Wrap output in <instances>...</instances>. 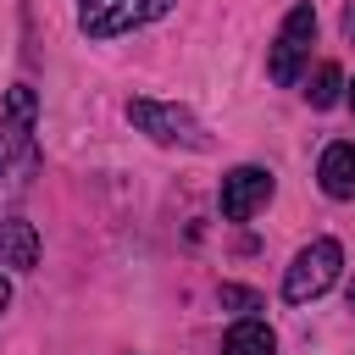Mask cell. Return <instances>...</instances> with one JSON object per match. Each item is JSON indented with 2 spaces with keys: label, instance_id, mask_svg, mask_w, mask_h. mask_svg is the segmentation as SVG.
<instances>
[{
  "label": "cell",
  "instance_id": "1",
  "mask_svg": "<svg viewBox=\"0 0 355 355\" xmlns=\"http://www.w3.org/2000/svg\"><path fill=\"white\" fill-rule=\"evenodd\" d=\"M33 116L39 100L28 83H17L0 105V222L17 216V200L33 189L39 178V139H33Z\"/></svg>",
  "mask_w": 355,
  "mask_h": 355
},
{
  "label": "cell",
  "instance_id": "2",
  "mask_svg": "<svg viewBox=\"0 0 355 355\" xmlns=\"http://www.w3.org/2000/svg\"><path fill=\"white\" fill-rule=\"evenodd\" d=\"M128 122L139 133H150L155 144H183V150H211V133L200 128V116L189 105H172V100H128Z\"/></svg>",
  "mask_w": 355,
  "mask_h": 355
},
{
  "label": "cell",
  "instance_id": "3",
  "mask_svg": "<svg viewBox=\"0 0 355 355\" xmlns=\"http://www.w3.org/2000/svg\"><path fill=\"white\" fill-rule=\"evenodd\" d=\"M338 266H344L338 239H311V244L294 255V266L283 272V300H288V305H305V300L327 294L333 277H338Z\"/></svg>",
  "mask_w": 355,
  "mask_h": 355
},
{
  "label": "cell",
  "instance_id": "4",
  "mask_svg": "<svg viewBox=\"0 0 355 355\" xmlns=\"http://www.w3.org/2000/svg\"><path fill=\"white\" fill-rule=\"evenodd\" d=\"M166 11H172V0H78V28L89 39H116V33H133Z\"/></svg>",
  "mask_w": 355,
  "mask_h": 355
},
{
  "label": "cell",
  "instance_id": "5",
  "mask_svg": "<svg viewBox=\"0 0 355 355\" xmlns=\"http://www.w3.org/2000/svg\"><path fill=\"white\" fill-rule=\"evenodd\" d=\"M311 39H316V6H294V11L283 17L277 39H272V55H266L272 83L288 89V83L300 78V67H305V55H311Z\"/></svg>",
  "mask_w": 355,
  "mask_h": 355
},
{
  "label": "cell",
  "instance_id": "6",
  "mask_svg": "<svg viewBox=\"0 0 355 355\" xmlns=\"http://www.w3.org/2000/svg\"><path fill=\"white\" fill-rule=\"evenodd\" d=\"M266 200H272V172L266 166H233L222 178V216L227 222H250Z\"/></svg>",
  "mask_w": 355,
  "mask_h": 355
},
{
  "label": "cell",
  "instance_id": "7",
  "mask_svg": "<svg viewBox=\"0 0 355 355\" xmlns=\"http://www.w3.org/2000/svg\"><path fill=\"white\" fill-rule=\"evenodd\" d=\"M316 183H322V194H333V200H355V144H327L322 150V161H316Z\"/></svg>",
  "mask_w": 355,
  "mask_h": 355
},
{
  "label": "cell",
  "instance_id": "8",
  "mask_svg": "<svg viewBox=\"0 0 355 355\" xmlns=\"http://www.w3.org/2000/svg\"><path fill=\"white\" fill-rule=\"evenodd\" d=\"M39 261V233H33V222H22V216H6L0 222V266H17V272H28Z\"/></svg>",
  "mask_w": 355,
  "mask_h": 355
},
{
  "label": "cell",
  "instance_id": "9",
  "mask_svg": "<svg viewBox=\"0 0 355 355\" xmlns=\"http://www.w3.org/2000/svg\"><path fill=\"white\" fill-rule=\"evenodd\" d=\"M222 355H277V338H272V327H266V322L244 316V322H233V327H227Z\"/></svg>",
  "mask_w": 355,
  "mask_h": 355
},
{
  "label": "cell",
  "instance_id": "10",
  "mask_svg": "<svg viewBox=\"0 0 355 355\" xmlns=\"http://www.w3.org/2000/svg\"><path fill=\"white\" fill-rule=\"evenodd\" d=\"M305 94H311V105H316V111H327V105H338V94H344V72H338V61H322Z\"/></svg>",
  "mask_w": 355,
  "mask_h": 355
},
{
  "label": "cell",
  "instance_id": "11",
  "mask_svg": "<svg viewBox=\"0 0 355 355\" xmlns=\"http://www.w3.org/2000/svg\"><path fill=\"white\" fill-rule=\"evenodd\" d=\"M222 305H233V311H244V316H250V311H261L266 300H261L255 288H239V283H222Z\"/></svg>",
  "mask_w": 355,
  "mask_h": 355
},
{
  "label": "cell",
  "instance_id": "12",
  "mask_svg": "<svg viewBox=\"0 0 355 355\" xmlns=\"http://www.w3.org/2000/svg\"><path fill=\"white\" fill-rule=\"evenodd\" d=\"M344 39H349V44H355V0H349V6H344Z\"/></svg>",
  "mask_w": 355,
  "mask_h": 355
},
{
  "label": "cell",
  "instance_id": "13",
  "mask_svg": "<svg viewBox=\"0 0 355 355\" xmlns=\"http://www.w3.org/2000/svg\"><path fill=\"white\" fill-rule=\"evenodd\" d=\"M6 305H11V283L0 277V311H6Z\"/></svg>",
  "mask_w": 355,
  "mask_h": 355
},
{
  "label": "cell",
  "instance_id": "14",
  "mask_svg": "<svg viewBox=\"0 0 355 355\" xmlns=\"http://www.w3.org/2000/svg\"><path fill=\"white\" fill-rule=\"evenodd\" d=\"M349 311H355V283H349Z\"/></svg>",
  "mask_w": 355,
  "mask_h": 355
},
{
  "label": "cell",
  "instance_id": "15",
  "mask_svg": "<svg viewBox=\"0 0 355 355\" xmlns=\"http://www.w3.org/2000/svg\"><path fill=\"white\" fill-rule=\"evenodd\" d=\"M349 100H355V83H349Z\"/></svg>",
  "mask_w": 355,
  "mask_h": 355
}]
</instances>
